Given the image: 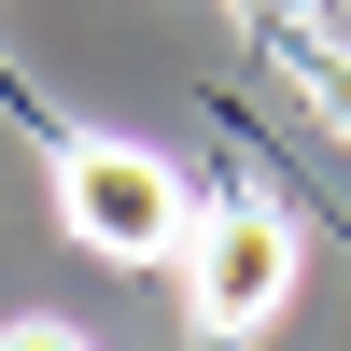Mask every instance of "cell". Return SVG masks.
Returning <instances> with one entry per match:
<instances>
[{"instance_id":"7a4b0ae2","label":"cell","mask_w":351,"mask_h":351,"mask_svg":"<svg viewBox=\"0 0 351 351\" xmlns=\"http://www.w3.org/2000/svg\"><path fill=\"white\" fill-rule=\"evenodd\" d=\"M183 324L211 337V351H239V337H267L281 324V295H295V211H267V197H197V225H183Z\"/></svg>"},{"instance_id":"277c9868","label":"cell","mask_w":351,"mask_h":351,"mask_svg":"<svg viewBox=\"0 0 351 351\" xmlns=\"http://www.w3.org/2000/svg\"><path fill=\"white\" fill-rule=\"evenodd\" d=\"M0 351H99V337H71V324H43V309H28V324H0Z\"/></svg>"},{"instance_id":"3957f363","label":"cell","mask_w":351,"mask_h":351,"mask_svg":"<svg viewBox=\"0 0 351 351\" xmlns=\"http://www.w3.org/2000/svg\"><path fill=\"white\" fill-rule=\"evenodd\" d=\"M295 84H309V112L351 141V43H309V56H295Z\"/></svg>"},{"instance_id":"5b68a950","label":"cell","mask_w":351,"mask_h":351,"mask_svg":"<svg viewBox=\"0 0 351 351\" xmlns=\"http://www.w3.org/2000/svg\"><path fill=\"white\" fill-rule=\"evenodd\" d=\"M253 14H324V0H253Z\"/></svg>"},{"instance_id":"6da1fadb","label":"cell","mask_w":351,"mask_h":351,"mask_svg":"<svg viewBox=\"0 0 351 351\" xmlns=\"http://www.w3.org/2000/svg\"><path fill=\"white\" fill-rule=\"evenodd\" d=\"M56 225L112 267H169L197 225V183L155 155V141H99V127H56Z\"/></svg>"}]
</instances>
